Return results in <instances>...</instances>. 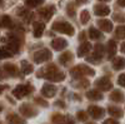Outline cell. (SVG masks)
<instances>
[{"label":"cell","mask_w":125,"mask_h":124,"mask_svg":"<svg viewBox=\"0 0 125 124\" xmlns=\"http://www.w3.org/2000/svg\"><path fill=\"white\" fill-rule=\"evenodd\" d=\"M8 122H9L10 124H25L24 119L19 118V117L15 115V114H11V115H10V117L8 118Z\"/></svg>","instance_id":"cell-3"},{"label":"cell","mask_w":125,"mask_h":124,"mask_svg":"<svg viewBox=\"0 0 125 124\" xmlns=\"http://www.w3.org/2000/svg\"><path fill=\"white\" fill-rule=\"evenodd\" d=\"M109 113H110L111 115L118 117V118H120L123 115V113H121V110L119 108H109Z\"/></svg>","instance_id":"cell-7"},{"label":"cell","mask_w":125,"mask_h":124,"mask_svg":"<svg viewBox=\"0 0 125 124\" xmlns=\"http://www.w3.org/2000/svg\"><path fill=\"white\" fill-rule=\"evenodd\" d=\"M11 25V20L9 16H1L0 18V26L1 28H8Z\"/></svg>","instance_id":"cell-4"},{"label":"cell","mask_w":125,"mask_h":124,"mask_svg":"<svg viewBox=\"0 0 125 124\" xmlns=\"http://www.w3.org/2000/svg\"><path fill=\"white\" fill-rule=\"evenodd\" d=\"M85 118H86V117H85V113H84V112H80V113H79V119L84 120Z\"/></svg>","instance_id":"cell-12"},{"label":"cell","mask_w":125,"mask_h":124,"mask_svg":"<svg viewBox=\"0 0 125 124\" xmlns=\"http://www.w3.org/2000/svg\"><path fill=\"white\" fill-rule=\"evenodd\" d=\"M66 124H74V122H73V120H69V122H68Z\"/></svg>","instance_id":"cell-15"},{"label":"cell","mask_w":125,"mask_h":124,"mask_svg":"<svg viewBox=\"0 0 125 124\" xmlns=\"http://www.w3.org/2000/svg\"><path fill=\"white\" fill-rule=\"evenodd\" d=\"M89 113H90V115L93 118H95V119H100L104 115V110L101 108H98V107H90Z\"/></svg>","instance_id":"cell-2"},{"label":"cell","mask_w":125,"mask_h":124,"mask_svg":"<svg viewBox=\"0 0 125 124\" xmlns=\"http://www.w3.org/2000/svg\"><path fill=\"white\" fill-rule=\"evenodd\" d=\"M4 88H5V87H0V93L3 91V89H4Z\"/></svg>","instance_id":"cell-16"},{"label":"cell","mask_w":125,"mask_h":124,"mask_svg":"<svg viewBox=\"0 0 125 124\" xmlns=\"http://www.w3.org/2000/svg\"><path fill=\"white\" fill-rule=\"evenodd\" d=\"M88 97L90 99H101V94L100 93H96V91H90L88 94Z\"/></svg>","instance_id":"cell-9"},{"label":"cell","mask_w":125,"mask_h":124,"mask_svg":"<svg viewBox=\"0 0 125 124\" xmlns=\"http://www.w3.org/2000/svg\"><path fill=\"white\" fill-rule=\"evenodd\" d=\"M104 124H118L115 120H111V119H109V120H105L104 122Z\"/></svg>","instance_id":"cell-14"},{"label":"cell","mask_w":125,"mask_h":124,"mask_svg":"<svg viewBox=\"0 0 125 124\" xmlns=\"http://www.w3.org/2000/svg\"><path fill=\"white\" fill-rule=\"evenodd\" d=\"M119 83H120L121 85H124V87H125V77H124V75H123V77H120V79H119Z\"/></svg>","instance_id":"cell-13"},{"label":"cell","mask_w":125,"mask_h":124,"mask_svg":"<svg viewBox=\"0 0 125 124\" xmlns=\"http://www.w3.org/2000/svg\"><path fill=\"white\" fill-rule=\"evenodd\" d=\"M11 54L10 53H8L6 50H4V49H0V59L1 58H6V56H10Z\"/></svg>","instance_id":"cell-11"},{"label":"cell","mask_w":125,"mask_h":124,"mask_svg":"<svg viewBox=\"0 0 125 124\" xmlns=\"http://www.w3.org/2000/svg\"><path fill=\"white\" fill-rule=\"evenodd\" d=\"M20 110H21L23 114H25L28 117H33V114H34V110L31 109L30 107H28V105H23L21 108H20Z\"/></svg>","instance_id":"cell-5"},{"label":"cell","mask_w":125,"mask_h":124,"mask_svg":"<svg viewBox=\"0 0 125 124\" xmlns=\"http://www.w3.org/2000/svg\"><path fill=\"white\" fill-rule=\"evenodd\" d=\"M54 122L56 124H64V118L61 115H56V117H54Z\"/></svg>","instance_id":"cell-10"},{"label":"cell","mask_w":125,"mask_h":124,"mask_svg":"<svg viewBox=\"0 0 125 124\" xmlns=\"http://www.w3.org/2000/svg\"><path fill=\"white\" fill-rule=\"evenodd\" d=\"M0 112H1V107H0Z\"/></svg>","instance_id":"cell-17"},{"label":"cell","mask_w":125,"mask_h":124,"mask_svg":"<svg viewBox=\"0 0 125 124\" xmlns=\"http://www.w3.org/2000/svg\"><path fill=\"white\" fill-rule=\"evenodd\" d=\"M30 90H31L30 87H26V85H19V87H16V88L14 89L13 94H14L16 98H23L24 95L29 94Z\"/></svg>","instance_id":"cell-1"},{"label":"cell","mask_w":125,"mask_h":124,"mask_svg":"<svg viewBox=\"0 0 125 124\" xmlns=\"http://www.w3.org/2000/svg\"><path fill=\"white\" fill-rule=\"evenodd\" d=\"M43 93H44L45 95H48V97H53V95H54V93H55V89H54V87L46 85V87H44Z\"/></svg>","instance_id":"cell-6"},{"label":"cell","mask_w":125,"mask_h":124,"mask_svg":"<svg viewBox=\"0 0 125 124\" xmlns=\"http://www.w3.org/2000/svg\"><path fill=\"white\" fill-rule=\"evenodd\" d=\"M111 99L113 100H116V101H121L123 100V94L120 91H114L113 95H111Z\"/></svg>","instance_id":"cell-8"},{"label":"cell","mask_w":125,"mask_h":124,"mask_svg":"<svg viewBox=\"0 0 125 124\" xmlns=\"http://www.w3.org/2000/svg\"><path fill=\"white\" fill-rule=\"evenodd\" d=\"M0 3H1V0H0Z\"/></svg>","instance_id":"cell-18"}]
</instances>
